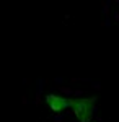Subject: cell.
<instances>
[{
    "instance_id": "1",
    "label": "cell",
    "mask_w": 119,
    "mask_h": 122,
    "mask_svg": "<svg viewBox=\"0 0 119 122\" xmlns=\"http://www.w3.org/2000/svg\"><path fill=\"white\" fill-rule=\"evenodd\" d=\"M93 104H95V98H88V99H72V111L75 117L80 122H90L93 116Z\"/></svg>"
},
{
    "instance_id": "2",
    "label": "cell",
    "mask_w": 119,
    "mask_h": 122,
    "mask_svg": "<svg viewBox=\"0 0 119 122\" xmlns=\"http://www.w3.org/2000/svg\"><path fill=\"white\" fill-rule=\"evenodd\" d=\"M46 103L52 109V112H60L67 107H72V99H65V98H60L57 94H47Z\"/></svg>"
}]
</instances>
